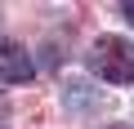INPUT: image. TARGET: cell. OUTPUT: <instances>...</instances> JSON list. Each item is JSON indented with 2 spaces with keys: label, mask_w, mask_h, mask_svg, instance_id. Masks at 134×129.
Returning a JSON list of instances; mask_svg holds the SVG:
<instances>
[{
  "label": "cell",
  "mask_w": 134,
  "mask_h": 129,
  "mask_svg": "<svg viewBox=\"0 0 134 129\" xmlns=\"http://www.w3.org/2000/svg\"><path fill=\"white\" fill-rule=\"evenodd\" d=\"M31 76H36V62H31L27 45L0 40V85H27Z\"/></svg>",
  "instance_id": "cell-2"
},
{
  "label": "cell",
  "mask_w": 134,
  "mask_h": 129,
  "mask_svg": "<svg viewBox=\"0 0 134 129\" xmlns=\"http://www.w3.org/2000/svg\"><path fill=\"white\" fill-rule=\"evenodd\" d=\"M85 62L107 85H134V40H125V36H98L90 45Z\"/></svg>",
  "instance_id": "cell-1"
},
{
  "label": "cell",
  "mask_w": 134,
  "mask_h": 129,
  "mask_svg": "<svg viewBox=\"0 0 134 129\" xmlns=\"http://www.w3.org/2000/svg\"><path fill=\"white\" fill-rule=\"evenodd\" d=\"M121 14H125V22H134V0H125V5H121Z\"/></svg>",
  "instance_id": "cell-3"
},
{
  "label": "cell",
  "mask_w": 134,
  "mask_h": 129,
  "mask_svg": "<svg viewBox=\"0 0 134 129\" xmlns=\"http://www.w3.org/2000/svg\"><path fill=\"white\" fill-rule=\"evenodd\" d=\"M112 129H130V125H112Z\"/></svg>",
  "instance_id": "cell-4"
}]
</instances>
